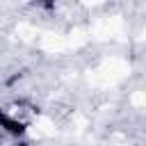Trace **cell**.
<instances>
[{
  "mask_svg": "<svg viewBox=\"0 0 146 146\" xmlns=\"http://www.w3.org/2000/svg\"><path fill=\"white\" fill-rule=\"evenodd\" d=\"M0 128L5 132L14 135V137H21L25 132V123L18 121V119H14V116H9V114H5V112H0Z\"/></svg>",
  "mask_w": 146,
  "mask_h": 146,
  "instance_id": "cell-1",
  "label": "cell"
}]
</instances>
